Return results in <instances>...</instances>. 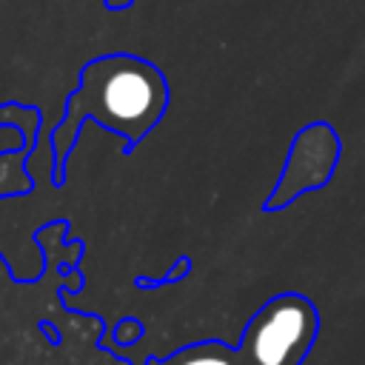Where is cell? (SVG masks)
<instances>
[{"label":"cell","mask_w":365,"mask_h":365,"mask_svg":"<svg viewBox=\"0 0 365 365\" xmlns=\"http://www.w3.org/2000/svg\"><path fill=\"white\" fill-rule=\"evenodd\" d=\"M165 97V80L145 60L100 57L83 68L80 88L68 100V117H91L137 143L163 117Z\"/></svg>","instance_id":"1"},{"label":"cell","mask_w":365,"mask_h":365,"mask_svg":"<svg viewBox=\"0 0 365 365\" xmlns=\"http://www.w3.org/2000/svg\"><path fill=\"white\" fill-rule=\"evenodd\" d=\"M317 328V308L299 294H285L257 314L248 328L245 351L254 365H297L311 348Z\"/></svg>","instance_id":"2"},{"label":"cell","mask_w":365,"mask_h":365,"mask_svg":"<svg viewBox=\"0 0 365 365\" xmlns=\"http://www.w3.org/2000/svg\"><path fill=\"white\" fill-rule=\"evenodd\" d=\"M339 160V137L328 123H314L302 128L291 145V157L285 163V171L279 177L277 191L268 197L265 208H282L297 194L322 188L328 177L334 174Z\"/></svg>","instance_id":"3"},{"label":"cell","mask_w":365,"mask_h":365,"mask_svg":"<svg viewBox=\"0 0 365 365\" xmlns=\"http://www.w3.org/2000/svg\"><path fill=\"white\" fill-rule=\"evenodd\" d=\"M180 365H234V362L220 351H200V354L185 356Z\"/></svg>","instance_id":"4"}]
</instances>
